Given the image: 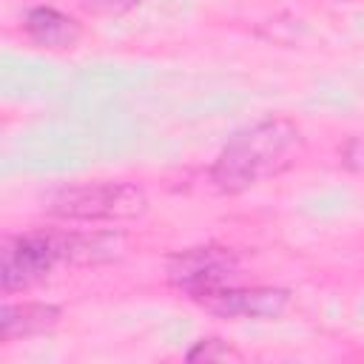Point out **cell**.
Listing matches in <instances>:
<instances>
[{
    "label": "cell",
    "instance_id": "7a4b0ae2",
    "mask_svg": "<svg viewBox=\"0 0 364 364\" xmlns=\"http://www.w3.org/2000/svg\"><path fill=\"white\" fill-rule=\"evenodd\" d=\"M105 236H80V233H23L3 242L0 279L3 293L26 290L43 282L57 262H94L100 250H111Z\"/></svg>",
    "mask_w": 364,
    "mask_h": 364
},
{
    "label": "cell",
    "instance_id": "ba28073f",
    "mask_svg": "<svg viewBox=\"0 0 364 364\" xmlns=\"http://www.w3.org/2000/svg\"><path fill=\"white\" fill-rule=\"evenodd\" d=\"M225 361V358H242L236 350H230L225 341L219 338H202L191 353H188V361Z\"/></svg>",
    "mask_w": 364,
    "mask_h": 364
},
{
    "label": "cell",
    "instance_id": "9c48e42d",
    "mask_svg": "<svg viewBox=\"0 0 364 364\" xmlns=\"http://www.w3.org/2000/svg\"><path fill=\"white\" fill-rule=\"evenodd\" d=\"M136 3L139 0H82V6L97 14H122V11L134 9Z\"/></svg>",
    "mask_w": 364,
    "mask_h": 364
},
{
    "label": "cell",
    "instance_id": "52a82bcc",
    "mask_svg": "<svg viewBox=\"0 0 364 364\" xmlns=\"http://www.w3.org/2000/svg\"><path fill=\"white\" fill-rule=\"evenodd\" d=\"M60 318V310L40 301H23V304H3V341H11L17 336H34L48 327H54Z\"/></svg>",
    "mask_w": 364,
    "mask_h": 364
},
{
    "label": "cell",
    "instance_id": "3957f363",
    "mask_svg": "<svg viewBox=\"0 0 364 364\" xmlns=\"http://www.w3.org/2000/svg\"><path fill=\"white\" fill-rule=\"evenodd\" d=\"M148 208L145 191L131 182H91L54 193L48 210L74 222H125L142 216Z\"/></svg>",
    "mask_w": 364,
    "mask_h": 364
},
{
    "label": "cell",
    "instance_id": "277c9868",
    "mask_svg": "<svg viewBox=\"0 0 364 364\" xmlns=\"http://www.w3.org/2000/svg\"><path fill=\"white\" fill-rule=\"evenodd\" d=\"M168 276L179 290H185L196 301L199 296L230 284V279L236 276V259L230 250L222 247H193L171 262Z\"/></svg>",
    "mask_w": 364,
    "mask_h": 364
},
{
    "label": "cell",
    "instance_id": "5b68a950",
    "mask_svg": "<svg viewBox=\"0 0 364 364\" xmlns=\"http://www.w3.org/2000/svg\"><path fill=\"white\" fill-rule=\"evenodd\" d=\"M205 310L228 318H273L287 307V290L279 287H216L196 299Z\"/></svg>",
    "mask_w": 364,
    "mask_h": 364
},
{
    "label": "cell",
    "instance_id": "8992f818",
    "mask_svg": "<svg viewBox=\"0 0 364 364\" xmlns=\"http://www.w3.org/2000/svg\"><path fill=\"white\" fill-rule=\"evenodd\" d=\"M26 34L43 48H71L80 40V23L51 6H37L26 14Z\"/></svg>",
    "mask_w": 364,
    "mask_h": 364
},
{
    "label": "cell",
    "instance_id": "6da1fadb",
    "mask_svg": "<svg viewBox=\"0 0 364 364\" xmlns=\"http://www.w3.org/2000/svg\"><path fill=\"white\" fill-rule=\"evenodd\" d=\"M301 154V134L287 119H264L239 131L210 168V179L225 193H239L290 168Z\"/></svg>",
    "mask_w": 364,
    "mask_h": 364
},
{
    "label": "cell",
    "instance_id": "30bf717a",
    "mask_svg": "<svg viewBox=\"0 0 364 364\" xmlns=\"http://www.w3.org/2000/svg\"><path fill=\"white\" fill-rule=\"evenodd\" d=\"M344 165L355 173H364V136H355L344 145Z\"/></svg>",
    "mask_w": 364,
    "mask_h": 364
}]
</instances>
